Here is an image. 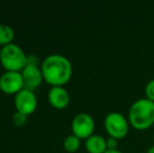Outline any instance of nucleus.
<instances>
[{
  "label": "nucleus",
  "mask_w": 154,
  "mask_h": 153,
  "mask_svg": "<svg viewBox=\"0 0 154 153\" xmlns=\"http://www.w3.org/2000/svg\"><path fill=\"white\" fill-rule=\"evenodd\" d=\"M128 121L132 127L138 130L151 127L154 123V102L147 98L134 101L129 108Z\"/></svg>",
  "instance_id": "f03ea898"
},
{
  "label": "nucleus",
  "mask_w": 154,
  "mask_h": 153,
  "mask_svg": "<svg viewBox=\"0 0 154 153\" xmlns=\"http://www.w3.org/2000/svg\"><path fill=\"white\" fill-rule=\"evenodd\" d=\"M49 103L55 108L62 109L69 104L70 96L63 86H51L47 93Z\"/></svg>",
  "instance_id": "1a4fd4ad"
},
{
  "label": "nucleus",
  "mask_w": 154,
  "mask_h": 153,
  "mask_svg": "<svg viewBox=\"0 0 154 153\" xmlns=\"http://www.w3.org/2000/svg\"><path fill=\"white\" fill-rule=\"evenodd\" d=\"M104 125L108 134L116 139L125 137L129 131V123L127 118L118 111L108 113L104 118Z\"/></svg>",
  "instance_id": "20e7f679"
},
{
  "label": "nucleus",
  "mask_w": 154,
  "mask_h": 153,
  "mask_svg": "<svg viewBox=\"0 0 154 153\" xmlns=\"http://www.w3.org/2000/svg\"><path fill=\"white\" fill-rule=\"evenodd\" d=\"M24 88L21 72L6 70L0 77V89L8 94H16Z\"/></svg>",
  "instance_id": "0eeeda50"
},
{
  "label": "nucleus",
  "mask_w": 154,
  "mask_h": 153,
  "mask_svg": "<svg viewBox=\"0 0 154 153\" xmlns=\"http://www.w3.org/2000/svg\"><path fill=\"white\" fill-rule=\"evenodd\" d=\"M14 104L17 111L25 115H29L36 110L38 106V100H37V96L35 94L34 90L22 88L20 91L15 94Z\"/></svg>",
  "instance_id": "423d86ee"
},
{
  "label": "nucleus",
  "mask_w": 154,
  "mask_h": 153,
  "mask_svg": "<svg viewBox=\"0 0 154 153\" xmlns=\"http://www.w3.org/2000/svg\"><path fill=\"white\" fill-rule=\"evenodd\" d=\"M107 149H110V150L118 149V139L110 136L109 139H107Z\"/></svg>",
  "instance_id": "dca6fc26"
},
{
  "label": "nucleus",
  "mask_w": 154,
  "mask_h": 153,
  "mask_svg": "<svg viewBox=\"0 0 154 153\" xmlns=\"http://www.w3.org/2000/svg\"><path fill=\"white\" fill-rule=\"evenodd\" d=\"M15 37V32L13 27L8 24H0V45L4 46L10 43H13V39Z\"/></svg>",
  "instance_id": "9b49d317"
},
{
  "label": "nucleus",
  "mask_w": 154,
  "mask_h": 153,
  "mask_svg": "<svg viewBox=\"0 0 154 153\" xmlns=\"http://www.w3.org/2000/svg\"><path fill=\"white\" fill-rule=\"evenodd\" d=\"M153 142H154V134H153Z\"/></svg>",
  "instance_id": "aec40b11"
},
{
  "label": "nucleus",
  "mask_w": 154,
  "mask_h": 153,
  "mask_svg": "<svg viewBox=\"0 0 154 153\" xmlns=\"http://www.w3.org/2000/svg\"><path fill=\"white\" fill-rule=\"evenodd\" d=\"M0 62L6 70L21 72L26 65V55L19 45L10 43L1 47Z\"/></svg>",
  "instance_id": "7ed1b4c3"
},
{
  "label": "nucleus",
  "mask_w": 154,
  "mask_h": 153,
  "mask_svg": "<svg viewBox=\"0 0 154 153\" xmlns=\"http://www.w3.org/2000/svg\"><path fill=\"white\" fill-rule=\"evenodd\" d=\"M12 120H13V123H14L16 126H23L27 121V115H23V113L16 110V112L13 113Z\"/></svg>",
  "instance_id": "ddd939ff"
},
{
  "label": "nucleus",
  "mask_w": 154,
  "mask_h": 153,
  "mask_svg": "<svg viewBox=\"0 0 154 153\" xmlns=\"http://www.w3.org/2000/svg\"><path fill=\"white\" fill-rule=\"evenodd\" d=\"M104 153H123L121 150H119V149H116V150H110V149H107Z\"/></svg>",
  "instance_id": "f3484780"
},
{
  "label": "nucleus",
  "mask_w": 154,
  "mask_h": 153,
  "mask_svg": "<svg viewBox=\"0 0 154 153\" xmlns=\"http://www.w3.org/2000/svg\"><path fill=\"white\" fill-rule=\"evenodd\" d=\"M21 75H22L24 88L31 90H34L35 88L40 86L42 80L44 79L39 66L25 65V67L21 70Z\"/></svg>",
  "instance_id": "6e6552de"
},
{
  "label": "nucleus",
  "mask_w": 154,
  "mask_h": 153,
  "mask_svg": "<svg viewBox=\"0 0 154 153\" xmlns=\"http://www.w3.org/2000/svg\"><path fill=\"white\" fill-rule=\"evenodd\" d=\"M145 92H146V96H147L146 98L154 102V79L150 80V81L146 84Z\"/></svg>",
  "instance_id": "4468645a"
},
{
  "label": "nucleus",
  "mask_w": 154,
  "mask_h": 153,
  "mask_svg": "<svg viewBox=\"0 0 154 153\" xmlns=\"http://www.w3.org/2000/svg\"><path fill=\"white\" fill-rule=\"evenodd\" d=\"M0 57H1V48H0Z\"/></svg>",
  "instance_id": "6ab92c4d"
},
{
  "label": "nucleus",
  "mask_w": 154,
  "mask_h": 153,
  "mask_svg": "<svg viewBox=\"0 0 154 153\" xmlns=\"http://www.w3.org/2000/svg\"><path fill=\"white\" fill-rule=\"evenodd\" d=\"M94 126V120L87 112H80L75 115L71 122V129L73 134L80 139H87L92 135Z\"/></svg>",
  "instance_id": "39448f33"
},
{
  "label": "nucleus",
  "mask_w": 154,
  "mask_h": 153,
  "mask_svg": "<svg viewBox=\"0 0 154 153\" xmlns=\"http://www.w3.org/2000/svg\"><path fill=\"white\" fill-rule=\"evenodd\" d=\"M80 137H78L75 134H69L65 137L64 142H63V146H64L65 150L68 152H75L80 148L81 145V141Z\"/></svg>",
  "instance_id": "f8f14e48"
},
{
  "label": "nucleus",
  "mask_w": 154,
  "mask_h": 153,
  "mask_svg": "<svg viewBox=\"0 0 154 153\" xmlns=\"http://www.w3.org/2000/svg\"><path fill=\"white\" fill-rule=\"evenodd\" d=\"M85 147L89 153H104L107 150V139L100 134H92L86 139Z\"/></svg>",
  "instance_id": "9d476101"
},
{
  "label": "nucleus",
  "mask_w": 154,
  "mask_h": 153,
  "mask_svg": "<svg viewBox=\"0 0 154 153\" xmlns=\"http://www.w3.org/2000/svg\"><path fill=\"white\" fill-rule=\"evenodd\" d=\"M146 153H154V145H152L151 147H149Z\"/></svg>",
  "instance_id": "a211bd4d"
},
{
  "label": "nucleus",
  "mask_w": 154,
  "mask_h": 153,
  "mask_svg": "<svg viewBox=\"0 0 154 153\" xmlns=\"http://www.w3.org/2000/svg\"><path fill=\"white\" fill-rule=\"evenodd\" d=\"M43 78L51 86H63L72 75V65L69 59L59 54H53L43 59L41 63Z\"/></svg>",
  "instance_id": "f257e3e1"
},
{
  "label": "nucleus",
  "mask_w": 154,
  "mask_h": 153,
  "mask_svg": "<svg viewBox=\"0 0 154 153\" xmlns=\"http://www.w3.org/2000/svg\"><path fill=\"white\" fill-rule=\"evenodd\" d=\"M39 59L36 55H26V65H32V66H38Z\"/></svg>",
  "instance_id": "2eb2a0df"
}]
</instances>
